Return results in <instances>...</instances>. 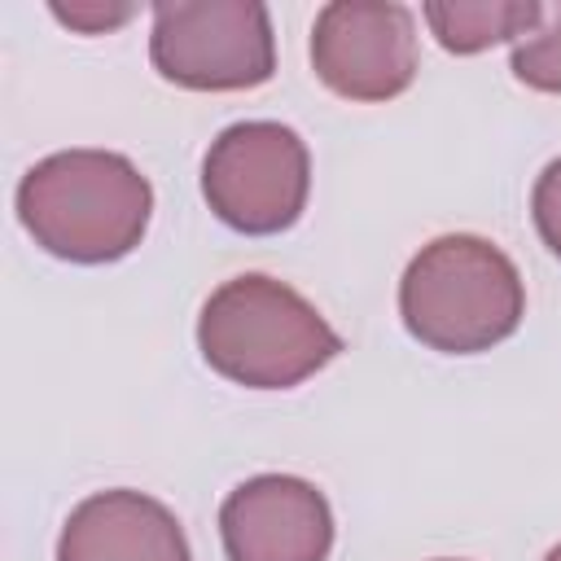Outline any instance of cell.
Listing matches in <instances>:
<instances>
[{
  "instance_id": "cell-1",
  "label": "cell",
  "mask_w": 561,
  "mask_h": 561,
  "mask_svg": "<svg viewBox=\"0 0 561 561\" xmlns=\"http://www.w3.org/2000/svg\"><path fill=\"white\" fill-rule=\"evenodd\" d=\"M153 188L127 153L61 149L18 184V219L39 250L66 263H114L145 241Z\"/></svg>"
},
{
  "instance_id": "cell-2",
  "label": "cell",
  "mask_w": 561,
  "mask_h": 561,
  "mask_svg": "<svg viewBox=\"0 0 561 561\" xmlns=\"http://www.w3.org/2000/svg\"><path fill=\"white\" fill-rule=\"evenodd\" d=\"M202 359L245 390H289L342 355L337 329L285 280L241 272L197 316Z\"/></svg>"
},
{
  "instance_id": "cell-3",
  "label": "cell",
  "mask_w": 561,
  "mask_h": 561,
  "mask_svg": "<svg viewBox=\"0 0 561 561\" xmlns=\"http://www.w3.org/2000/svg\"><path fill=\"white\" fill-rule=\"evenodd\" d=\"M399 316L430 351L482 355L517 333L526 316V285L495 241L447 232L421 245L403 267Z\"/></svg>"
},
{
  "instance_id": "cell-4",
  "label": "cell",
  "mask_w": 561,
  "mask_h": 561,
  "mask_svg": "<svg viewBox=\"0 0 561 561\" xmlns=\"http://www.w3.org/2000/svg\"><path fill=\"white\" fill-rule=\"evenodd\" d=\"M153 70L188 92H245L276 75V35L259 0H162L149 26Z\"/></svg>"
},
{
  "instance_id": "cell-5",
  "label": "cell",
  "mask_w": 561,
  "mask_h": 561,
  "mask_svg": "<svg viewBox=\"0 0 561 561\" xmlns=\"http://www.w3.org/2000/svg\"><path fill=\"white\" fill-rule=\"evenodd\" d=\"M311 193V153L302 136L272 118L224 127L202 158V197L245 237H276L298 224Z\"/></svg>"
},
{
  "instance_id": "cell-6",
  "label": "cell",
  "mask_w": 561,
  "mask_h": 561,
  "mask_svg": "<svg viewBox=\"0 0 561 561\" xmlns=\"http://www.w3.org/2000/svg\"><path fill=\"white\" fill-rule=\"evenodd\" d=\"M311 70L342 101H394L416 79V18L399 0H333L311 22Z\"/></svg>"
},
{
  "instance_id": "cell-7",
  "label": "cell",
  "mask_w": 561,
  "mask_h": 561,
  "mask_svg": "<svg viewBox=\"0 0 561 561\" xmlns=\"http://www.w3.org/2000/svg\"><path fill=\"white\" fill-rule=\"evenodd\" d=\"M228 561H329L333 508L324 491L294 473H259L219 504Z\"/></svg>"
},
{
  "instance_id": "cell-8",
  "label": "cell",
  "mask_w": 561,
  "mask_h": 561,
  "mask_svg": "<svg viewBox=\"0 0 561 561\" xmlns=\"http://www.w3.org/2000/svg\"><path fill=\"white\" fill-rule=\"evenodd\" d=\"M57 561H193L175 513L131 486L79 500L61 526Z\"/></svg>"
},
{
  "instance_id": "cell-9",
  "label": "cell",
  "mask_w": 561,
  "mask_h": 561,
  "mask_svg": "<svg viewBox=\"0 0 561 561\" xmlns=\"http://www.w3.org/2000/svg\"><path fill=\"white\" fill-rule=\"evenodd\" d=\"M421 18L447 53L473 57L491 44H504V39L517 44L522 35H530L543 18V4L535 0H430L421 4Z\"/></svg>"
},
{
  "instance_id": "cell-10",
  "label": "cell",
  "mask_w": 561,
  "mask_h": 561,
  "mask_svg": "<svg viewBox=\"0 0 561 561\" xmlns=\"http://www.w3.org/2000/svg\"><path fill=\"white\" fill-rule=\"evenodd\" d=\"M508 66H513V75L526 88L548 92V96H561V0L557 4H543L539 26L513 44Z\"/></svg>"
},
{
  "instance_id": "cell-11",
  "label": "cell",
  "mask_w": 561,
  "mask_h": 561,
  "mask_svg": "<svg viewBox=\"0 0 561 561\" xmlns=\"http://www.w3.org/2000/svg\"><path fill=\"white\" fill-rule=\"evenodd\" d=\"M530 215H535V228H539V241L561 259V158H552L535 188H530Z\"/></svg>"
},
{
  "instance_id": "cell-12",
  "label": "cell",
  "mask_w": 561,
  "mask_h": 561,
  "mask_svg": "<svg viewBox=\"0 0 561 561\" xmlns=\"http://www.w3.org/2000/svg\"><path fill=\"white\" fill-rule=\"evenodd\" d=\"M136 9L131 4H53V18L66 22L70 31H83V35H101L110 26H123Z\"/></svg>"
},
{
  "instance_id": "cell-13",
  "label": "cell",
  "mask_w": 561,
  "mask_h": 561,
  "mask_svg": "<svg viewBox=\"0 0 561 561\" xmlns=\"http://www.w3.org/2000/svg\"><path fill=\"white\" fill-rule=\"evenodd\" d=\"M543 561H561V543H557V548H552V552H548Z\"/></svg>"
},
{
  "instance_id": "cell-14",
  "label": "cell",
  "mask_w": 561,
  "mask_h": 561,
  "mask_svg": "<svg viewBox=\"0 0 561 561\" xmlns=\"http://www.w3.org/2000/svg\"><path fill=\"white\" fill-rule=\"evenodd\" d=\"M438 561H456V557H438Z\"/></svg>"
}]
</instances>
